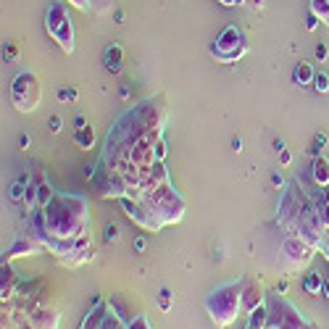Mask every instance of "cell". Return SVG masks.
<instances>
[{
	"mask_svg": "<svg viewBox=\"0 0 329 329\" xmlns=\"http://www.w3.org/2000/svg\"><path fill=\"white\" fill-rule=\"evenodd\" d=\"M282 253L290 258L292 266H300V263H308L313 258V245H308L303 237H287L282 245Z\"/></svg>",
	"mask_w": 329,
	"mask_h": 329,
	"instance_id": "7",
	"label": "cell"
},
{
	"mask_svg": "<svg viewBox=\"0 0 329 329\" xmlns=\"http://www.w3.org/2000/svg\"><path fill=\"white\" fill-rule=\"evenodd\" d=\"M321 287H324V279H321V274H306V279H303V290H306L308 295H316V292H321Z\"/></svg>",
	"mask_w": 329,
	"mask_h": 329,
	"instance_id": "17",
	"label": "cell"
},
{
	"mask_svg": "<svg viewBox=\"0 0 329 329\" xmlns=\"http://www.w3.org/2000/svg\"><path fill=\"white\" fill-rule=\"evenodd\" d=\"M50 201H53V187L48 182H40V187H37V208H45Z\"/></svg>",
	"mask_w": 329,
	"mask_h": 329,
	"instance_id": "18",
	"label": "cell"
},
{
	"mask_svg": "<svg viewBox=\"0 0 329 329\" xmlns=\"http://www.w3.org/2000/svg\"><path fill=\"white\" fill-rule=\"evenodd\" d=\"M316 79V74H313V69H311V63H306V61H300L298 66L292 69V82L298 87H308L311 82Z\"/></svg>",
	"mask_w": 329,
	"mask_h": 329,
	"instance_id": "13",
	"label": "cell"
},
{
	"mask_svg": "<svg viewBox=\"0 0 329 329\" xmlns=\"http://www.w3.org/2000/svg\"><path fill=\"white\" fill-rule=\"evenodd\" d=\"M42 90H40V79L35 74H18L14 79V87H11V100L21 113H29L40 106Z\"/></svg>",
	"mask_w": 329,
	"mask_h": 329,
	"instance_id": "5",
	"label": "cell"
},
{
	"mask_svg": "<svg viewBox=\"0 0 329 329\" xmlns=\"http://www.w3.org/2000/svg\"><path fill=\"white\" fill-rule=\"evenodd\" d=\"M319 21H321V18L316 16V14H308V18H306V29H308V32H313L316 27H319Z\"/></svg>",
	"mask_w": 329,
	"mask_h": 329,
	"instance_id": "30",
	"label": "cell"
},
{
	"mask_svg": "<svg viewBox=\"0 0 329 329\" xmlns=\"http://www.w3.org/2000/svg\"><path fill=\"white\" fill-rule=\"evenodd\" d=\"M74 140H76V145H79V147L90 150V147L95 145V129L92 127H79V129H76V134H74Z\"/></svg>",
	"mask_w": 329,
	"mask_h": 329,
	"instance_id": "15",
	"label": "cell"
},
{
	"mask_svg": "<svg viewBox=\"0 0 329 329\" xmlns=\"http://www.w3.org/2000/svg\"><path fill=\"white\" fill-rule=\"evenodd\" d=\"M35 253H40V245L35 240H18L14 248H11L8 256H35Z\"/></svg>",
	"mask_w": 329,
	"mask_h": 329,
	"instance_id": "16",
	"label": "cell"
},
{
	"mask_svg": "<svg viewBox=\"0 0 329 329\" xmlns=\"http://www.w3.org/2000/svg\"><path fill=\"white\" fill-rule=\"evenodd\" d=\"M69 3L74 5V8H79V11H92V0H69Z\"/></svg>",
	"mask_w": 329,
	"mask_h": 329,
	"instance_id": "26",
	"label": "cell"
},
{
	"mask_svg": "<svg viewBox=\"0 0 329 329\" xmlns=\"http://www.w3.org/2000/svg\"><path fill=\"white\" fill-rule=\"evenodd\" d=\"M245 50H248V42H245L242 29H237V27H227L216 37V42L211 45V53H214L216 61H221V63L240 61L245 55Z\"/></svg>",
	"mask_w": 329,
	"mask_h": 329,
	"instance_id": "6",
	"label": "cell"
},
{
	"mask_svg": "<svg viewBox=\"0 0 329 329\" xmlns=\"http://www.w3.org/2000/svg\"><path fill=\"white\" fill-rule=\"evenodd\" d=\"M92 11H95V14H111V11H113V0H92Z\"/></svg>",
	"mask_w": 329,
	"mask_h": 329,
	"instance_id": "22",
	"label": "cell"
},
{
	"mask_svg": "<svg viewBox=\"0 0 329 329\" xmlns=\"http://www.w3.org/2000/svg\"><path fill=\"white\" fill-rule=\"evenodd\" d=\"M327 55H329V48L324 42L321 45H316V58H319V61H327Z\"/></svg>",
	"mask_w": 329,
	"mask_h": 329,
	"instance_id": "31",
	"label": "cell"
},
{
	"mask_svg": "<svg viewBox=\"0 0 329 329\" xmlns=\"http://www.w3.org/2000/svg\"><path fill=\"white\" fill-rule=\"evenodd\" d=\"M27 182H29V177H21L18 182L11 184V201H24V198H27V195H24V184H27Z\"/></svg>",
	"mask_w": 329,
	"mask_h": 329,
	"instance_id": "20",
	"label": "cell"
},
{
	"mask_svg": "<svg viewBox=\"0 0 329 329\" xmlns=\"http://www.w3.org/2000/svg\"><path fill=\"white\" fill-rule=\"evenodd\" d=\"M76 98V90H66V87H63V90H58V100H63V103H66V100H74Z\"/></svg>",
	"mask_w": 329,
	"mask_h": 329,
	"instance_id": "29",
	"label": "cell"
},
{
	"mask_svg": "<svg viewBox=\"0 0 329 329\" xmlns=\"http://www.w3.org/2000/svg\"><path fill=\"white\" fill-rule=\"evenodd\" d=\"M18 143H21V147L27 150V147L32 145V137H29V134H21V140H18Z\"/></svg>",
	"mask_w": 329,
	"mask_h": 329,
	"instance_id": "36",
	"label": "cell"
},
{
	"mask_svg": "<svg viewBox=\"0 0 329 329\" xmlns=\"http://www.w3.org/2000/svg\"><path fill=\"white\" fill-rule=\"evenodd\" d=\"M113 18H116V24H124V18H127V14H124V11H113Z\"/></svg>",
	"mask_w": 329,
	"mask_h": 329,
	"instance_id": "34",
	"label": "cell"
},
{
	"mask_svg": "<svg viewBox=\"0 0 329 329\" xmlns=\"http://www.w3.org/2000/svg\"><path fill=\"white\" fill-rule=\"evenodd\" d=\"M313 87L319 90V92H327L329 90V76L321 72V74H316V79H313Z\"/></svg>",
	"mask_w": 329,
	"mask_h": 329,
	"instance_id": "23",
	"label": "cell"
},
{
	"mask_svg": "<svg viewBox=\"0 0 329 329\" xmlns=\"http://www.w3.org/2000/svg\"><path fill=\"white\" fill-rule=\"evenodd\" d=\"M290 161H292V156H290V150H287V147H285V150H282V164H290Z\"/></svg>",
	"mask_w": 329,
	"mask_h": 329,
	"instance_id": "38",
	"label": "cell"
},
{
	"mask_svg": "<svg viewBox=\"0 0 329 329\" xmlns=\"http://www.w3.org/2000/svg\"><path fill=\"white\" fill-rule=\"evenodd\" d=\"M127 329H150V324H147L145 316H134V319L129 321V327H127Z\"/></svg>",
	"mask_w": 329,
	"mask_h": 329,
	"instance_id": "25",
	"label": "cell"
},
{
	"mask_svg": "<svg viewBox=\"0 0 329 329\" xmlns=\"http://www.w3.org/2000/svg\"><path fill=\"white\" fill-rule=\"evenodd\" d=\"M5 58H16L18 55V48H16V45H5V53H3Z\"/></svg>",
	"mask_w": 329,
	"mask_h": 329,
	"instance_id": "33",
	"label": "cell"
},
{
	"mask_svg": "<svg viewBox=\"0 0 329 329\" xmlns=\"http://www.w3.org/2000/svg\"><path fill=\"white\" fill-rule=\"evenodd\" d=\"M106 303H103L100 298H95V308L87 313V319H85V324H82V329H103V324H106Z\"/></svg>",
	"mask_w": 329,
	"mask_h": 329,
	"instance_id": "10",
	"label": "cell"
},
{
	"mask_svg": "<svg viewBox=\"0 0 329 329\" xmlns=\"http://www.w3.org/2000/svg\"><path fill=\"white\" fill-rule=\"evenodd\" d=\"M45 29H48V35L61 45L63 53H72L74 50V27H72L66 5H63L61 0L48 8V14H45Z\"/></svg>",
	"mask_w": 329,
	"mask_h": 329,
	"instance_id": "4",
	"label": "cell"
},
{
	"mask_svg": "<svg viewBox=\"0 0 329 329\" xmlns=\"http://www.w3.org/2000/svg\"><path fill=\"white\" fill-rule=\"evenodd\" d=\"M219 3H221V5H242L245 0H219Z\"/></svg>",
	"mask_w": 329,
	"mask_h": 329,
	"instance_id": "39",
	"label": "cell"
},
{
	"mask_svg": "<svg viewBox=\"0 0 329 329\" xmlns=\"http://www.w3.org/2000/svg\"><path fill=\"white\" fill-rule=\"evenodd\" d=\"M311 14H316L324 24H329V0H311Z\"/></svg>",
	"mask_w": 329,
	"mask_h": 329,
	"instance_id": "19",
	"label": "cell"
},
{
	"mask_svg": "<svg viewBox=\"0 0 329 329\" xmlns=\"http://www.w3.org/2000/svg\"><path fill=\"white\" fill-rule=\"evenodd\" d=\"M324 145H327V134H324V132H319V134L313 137V153H319Z\"/></svg>",
	"mask_w": 329,
	"mask_h": 329,
	"instance_id": "28",
	"label": "cell"
},
{
	"mask_svg": "<svg viewBox=\"0 0 329 329\" xmlns=\"http://www.w3.org/2000/svg\"><path fill=\"white\" fill-rule=\"evenodd\" d=\"M321 292H324V295H327V298H329V276H327V279H324V287H321Z\"/></svg>",
	"mask_w": 329,
	"mask_h": 329,
	"instance_id": "42",
	"label": "cell"
},
{
	"mask_svg": "<svg viewBox=\"0 0 329 329\" xmlns=\"http://www.w3.org/2000/svg\"><path fill=\"white\" fill-rule=\"evenodd\" d=\"M253 5H261V0H253Z\"/></svg>",
	"mask_w": 329,
	"mask_h": 329,
	"instance_id": "43",
	"label": "cell"
},
{
	"mask_svg": "<svg viewBox=\"0 0 329 329\" xmlns=\"http://www.w3.org/2000/svg\"><path fill=\"white\" fill-rule=\"evenodd\" d=\"M311 174H313V182L321 187V190H327L329 187V161L316 156L313 158V166H311Z\"/></svg>",
	"mask_w": 329,
	"mask_h": 329,
	"instance_id": "12",
	"label": "cell"
},
{
	"mask_svg": "<svg viewBox=\"0 0 329 329\" xmlns=\"http://www.w3.org/2000/svg\"><path fill=\"white\" fill-rule=\"evenodd\" d=\"M263 303V295H261V285H258L256 279H248L242 287V306L248 308V311H253Z\"/></svg>",
	"mask_w": 329,
	"mask_h": 329,
	"instance_id": "9",
	"label": "cell"
},
{
	"mask_svg": "<svg viewBox=\"0 0 329 329\" xmlns=\"http://www.w3.org/2000/svg\"><path fill=\"white\" fill-rule=\"evenodd\" d=\"M79 127H87V121H85V116H76V129Z\"/></svg>",
	"mask_w": 329,
	"mask_h": 329,
	"instance_id": "41",
	"label": "cell"
},
{
	"mask_svg": "<svg viewBox=\"0 0 329 329\" xmlns=\"http://www.w3.org/2000/svg\"><path fill=\"white\" fill-rule=\"evenodd\" d=\"M287 292V282H279V285H276V295H285Z\"/></svg>",
	"mask_w": 329,
	"mask_h": 329,
	"instance_id": "40",
	"label": "cell"
},
{
	"mask_svg": "<svg viewBox=\"0 0 329 329\" xmlns=\"http://www.w3.org/2000/svg\"><path fill=\"white\" fill-rule=\"evenodd\" d=\"M171 300H174L171 290H169V287H164V290L158 292V306H161V311H169V308H171Z\"/></svg>",
	"mask_w": 329,
	"mask_h": 329,
	"instance_id": "21",
	"label": "cell"
},
{
	"mask_svg": "<svg viewBox=\"0 0 329 329\" xmlns=\"http://www.w3.org/2000/svg\"><path fill=\"white\" fill-rule=\"evenodd\" d=\"M145 248H147V240L145 237H137V240H134V250H137V253H145Z\"/></svg>",
	"mask_w": 329,
	"mask_h": 329,
	"instance_id": "32",
	"label": "cell"
},
{
	"mask_svg": "<svg viewBox=\"0 0 329 329\" xmlns=\"http://www.w3.org/2000/svg\"><path fill=\"white\" fill-rule=\"evenodd\" d=\"M45 214V229H50L53 237H76L85 232V201L74 195L53 198L42 208Z\"/></svg>",
	"mask_w": 329,
	"mask_h": 329,
	"instance_id": "1",
	"label": "cell"
},
{
	"mask_svg": "<svg viewBox=\"0 0 329 329\" xmlns=\"http://www.w3.org/2000/svg\"><path fill=\"white\" fill-rule=\"evenodd\" d=\"M242 306V285L240 282H232V285H221L219 290L208 295L205 308H208L211 319L216 321V327H227L235 321L237 311Z\"/></svg>",
	"mask_w": 329,
	"mask_h": 329,
	"instance_id": "2",
	"label": "cell"
},
{
	"mask_svg": "<svg viewBox=\"0 0 329 329\" xmlns=\"http://www.w3.org/2000/svg\"><path fill=\"white\" fill-rule=\"evenodd\" d=\"M272 184H274V187H282V184H285V179H282V174H272Z\"/></svg>",
	"mask_w": 329,
	"mask_h": 329,
	"instance_id": "35",
	"label": "cell"
},
{
	"mask_svg": "<svg viewBox=\"0 0 329 329\" xmlns=\"http://www.w3.org/2000/svg\"><path fill=\"white\" fill-rule=\"evenodd\" d=\"M61 129H63V119H61V116H50V132L58 134Z\"/></svg>",
	"mask_w": 329,
	"mask_h": 329,
	"instance_id": "27",
	"label": "cell"
},
{
	"mask_svg": "<svg viewBox=\"0 0 329 329\" xmlns=\"http://www.w3.org/2000/svg\"><path fill=\"white\" fill-rule=\"evenodd\" d=\"M124 211H127L129 219H134L140 227H145V229H150V232H158L161 227H164V224H161L158 219L153 216L140 201H124Z\"/></svg>",
	"mask_w": 329,
	"mask_h": 329,
	"instance_id": "8",
	"label": "cell"
},
{
	"mask_svg": "<svg viewBox=\"0 0 329 329\" xmlns=\"http://www.w3.org/2000/svg\"><path fill=\"white\" fill-rule=\"evenodd\" d=\"M103 63H106V69L111 74H119L121 66H124V53H121L119 45H108L106 53H103Z\"/></svg>",
	"mask_w": 329,
	"mask_h": 329,
	"instance_id": "11",
	"label": "cell"
},
{
	"mask_svg": "<svg viewBox=\"0 0 329 329\" xmlns=\"http://www.w3.org/2000/svg\"><path fill=\"white\" fill-rule=\"evenodd\" d=\"M140 203H143L161 224L179 221V216H182V211H184V203L179 201V195L169 187V182L156 187V190H150V192H145V195L140 198Z\"/></svg>",
	"mask_w": 329,
	"mask_h": 329,
	"instance_id": "3",
	"label": "cell"
},
{
	"mask_svg": "<svg viewBox=\"0 0 329 329\" xmlns=\"http://www.w3.org/2000/svg\"><path fill=\"white\" fill-rule=\"evenodd\" d=\"M232 147H235V153H240V150H242V140L235 137V140H232Z\"/></svg>",
	"mask_w": 329,
	"mask_h": 329,
	"instance_id": "37",
	"label": "cell"
},
{
	"mask_svg": "<svg viewBox=\"0 0 329 329\" xmlns=\"http://www.w3.org/2000/svg\"><path fill=\"white\" fill-rule=\"evenodd\" d=\"M119 235H121L119 224H106V240L108 242H116V240H119Z\"/></svg>",
	"mask_w": 329,
	"mask_h": 329,
	"instance_id": "24",
	"label": "cell"
},
{
	"mask_svg": "<svg viewBox=\"0 0 329 329\" xmlns=\"http://www.w3.org/2000/svg\"><path fill=\"white\" fill-rule=\"evenodd\" d=\"M263 327H269V306L266 303L253 308L250 311V321H248V329H263Z\"/></svg>",
	"mask_w": 329,
	"mask_h": 329,
	"instance_id": "14",
	"label": "cell"
}]
</instances>
